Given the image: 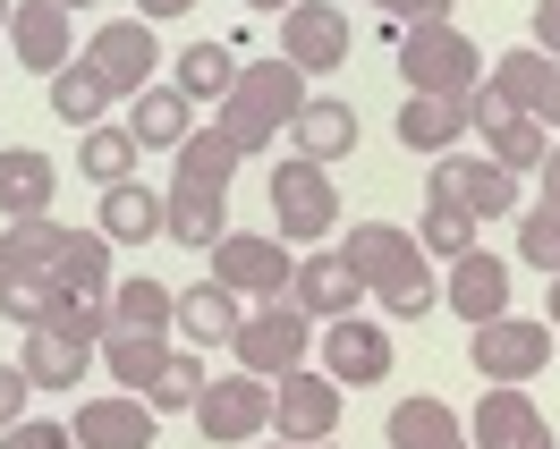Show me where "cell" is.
<instances>
[{"mask_svg":"<svg viewBox=\"0 0 560 449\" xmlns=\"http://www.w3.org/2000/svg\"><path fill=\"white\" fill-rule=\"evenodd\" d=\"M485 144H492V162H501L510 178L544 170V153H552V137H544V119H518V110H510V119H492V128H485Z\"/></svg>","mask_w":560,"mask_h":449,"instance_id":"e575fe53","label":"cell"},{"mask_svg":"<svg viewBox=\"0 0 560 449\" xmlns=\"http://www.w3.org/2000/svg\"><path fill=\"white\" fill-rule=\"evenodd\" d=\"M162 221H171V196H162V187H144V178H128V187H103V238H110V246L162 238Z\"/></svg>","mask_w":560,"mask_h":449,"instance_id":"7402d4cb","label":"cell"},{"mask_svg":"<svg viewBox=\"0 0 560 449\" xmlns=\"http://www.w3.org/2000/svg\"><path fill=\"white\" fill-rule=\"evenodd\" d=\"M289 137H298V162H323V170H331L340 153H357V110L340 103V94H306V110H298Z\"/></svg>","mask_w":560,"mask_h":449,"instance_id":"44dd1931","label":"cell"},{"mask_svg":"<svg viewBox=\"0 0 560 449\" xmlns=\"http://www.w3.org/2000/svg\"><path fill=\"white\" fill-rule=\"evenodd\" d=\"M552 69L560 60H544V51H535V43H526V51H501V60H492V94H501V103L518 110V119H544V94H552Z\"/></svg>","mask_w":560,"mask_h":449,"instance_id":"d4e9b609","label":"cell"},{"mask_svg":"<svg viewBox=\"0 0 560 449\" xmlns=\"http://www.w3.org/2000/svg\"><path fill=\"white\" fill-rule=\"evenodd\" d=\"M518 255H526V263H535V272H544V280L560 272V212H552V204L518 212Z\"/></svg>","mask_w":560,"mask_h":449,"instance_id":"f35d334b","label":"cell"},{"mask_svg":"<svg viewBox=\"0 0 560 449\" xmlns=\"http://www.w3.org/2000/svg\"><path fill=\"white\" fill-rule=\"evenodd\" d=\"M18 365H26V381H35V390H77V381H85V365H94V347L69 340V331H26V356H18Z\"/></svg>","mask_w":560,"mask_h":449,"instance_id":"83f0119b","label":"cell"},{"mask_svg":"<svg viewBox=\"0 0 560 449\" xmlns=\"http://www.w3.org/2000/svg\"><path fill=\"white\" fill-rule=\"evenodd\" d=\"M9 9H18V0H0V26H9Z\"/></svg>","mask_w":560,"mask_h":449,"instance_id":"816d5d0a","label":"cell"},{"mask_svg":"<svg viewBox=\"0 0 560 449\" xmlns=\"http://www.w3.org/2000/svg\"><path fill=\"white\" fill-rule=\"evenodd\" d=\"M535 51L560 60V0H535Z\"/></svg>","mask_w":560,"mask_h":449,"instance_id":"7bdbcfd3","label":"cell"},{"mask_svg":"<svg viewBox=\"0 0 560 449\" xmlns=\"http://www.w3.org/2000/svg\"><path fill=\"white\" fill-rule=\"evenodd\" d=\"M467 441H476V449H552V424L535 415L526 390H485V399H476V424H467Z\"/></svg>","mask_w":560,"mask_h":449,"instance_id":"e0dca14e","label":"cell"},{"mask_svg":"<svg viewBox=\"0 0 560 449\" xmlns=\"http://www.w3.org/2000/svg\"><path fill=\"white\" fill-rule=\"evenodd\" d=\"M390 449H476V441L442 399H399L390 407Z\"/></svg>","mask_w":560,"mask_h":449,"instance_id":"f1b7e54d","label":"cell"},{"mask_svg":"<svg viewBox=\"0 0 560 449\" xmlns=\"http://www.w3.org/2000/svg\"><path fill=\"white\" fill-rule=\"evenodd\" d=\"M196 424H205V441H264V433H272V381H255V374L205 381Z\"/></svg>","mask_w":560,"mask_h":449,"instance_id":"9c48e42d","label":"cell"},{"mask_svg":"<svg viewBox=\"0 0 560 449\" xmlns=\"http://www.w3.org/2000/svg\"><path fill=\"white\" fill-rule=\"evenodd\" d=\"M399 76H408V94L467 103V94L485 85V51L458 35V26H408V35H399Z\"/></svg>","mask_w":560,"mask_h":449,"instance_id":"3957f363","label":"cell"},{"mask_svg":"<svg viewBox=\"0 0 560 449\" xmlns=\"http://www.w3.org/2000/svg\"><path fill=\"white\" fill-rule=\"evenodd\" d=\"M467 356H476L485 390H526V381L552 365V322L544 314H492V322H476Z\"/></svg>","mask_w":560,"mask_h":449,"instance_id":"277c9868","label":"cell"},{"mask_svg":"<svg viewBox=\"0 0 560 449\" xmlns=\"http://www.w3.org/2000/svg\"><path fill=\"white\" fill-rule=\"evenodd\" d=\"M205 381H212V374H205V356H196V347H171V365H162V381L144 390V407H153V415H178V407L196 415Z\"/></svg>","mask_w":560,"mask_h":449,"instance_id":"8d00e7d4","label":"cell"},{"mask_svg":"<svg viewBox=\"0 0 560 449\" xmlns=\"http://www.w3.org/2000/svg\"><path fill=\"white\" fill-rule=\"evenodd\" d=\"M390 17H408V26H451V0H374Z\"/></svg>","mask_w":560,"mask_h":449,"instance_id":"b9f144b4","label":"cell"},{"mask_svg":"<svg viewBox=\"0 0 560 449\" xmlns=\"http://www.w3.org/2000/svg\"><path fill=\"white\" fill-rule=\"evenodd\" d=\"M451 314L458 322H492V314H510V263L501 255H458L451 263Z\"/></svg>","mask_w":560,"mask_h":449,"instance_id":"ffe728a7","label":"cell"},{"mask_svg":"<svg viewBox=\"0 0 560 449\" xmlns=\"http://www.w3.org/2000/svg\"><path fill=\"white\" fill-rule=\"evenodd\" d=\"M9 229V255H18V280H35V288H51V272H60V255H69L77 229H60V221H0Z\"/></svg>","mask_w":560,"mask_h":449,"instance_id":"1f68e13d","label":"cell"},{"mask_svg":"<svg viewBox=\"0 0 560 449\" xmlns=\"http://www.w3.org/2000/svg\"><path fill=\"white\" fill-rule=\"evenodd\" d=\"M18 288V255H9V229H0V297Z\"/></svg>","mask_w":560,"mask_h":449,"instance_id":"bcb514c9","label":"cell"},{"mask_svg":"<svg viewBox=\"0 0 560 449\" xmlns=\"http://www.w3.org/2000/svg\"><path fill=\"white\" fill-rule=\"evenodd\" d=\"M162 238H178V246H196V255H212V246L230 238V196L171 187V221H162Z\"/></svg>","mask_w":560,"mask_h":449,"instance_id":"f546056e","label":"cell"},{"mask_svg":"<svg viewBox=\"0 0 560 449\" xmlns=\"http://www.w3.org/2000/svg\"><path fill=\"white\" fill-rule=\"evenodd\" d=\"M280 60L298 76H331L349 60V17H340L331 0H298V9L280 17Z\"/></svg>","mask_w":560,"mask_h":449,"instance_id":"4fadbf2b","label":"cell"},{"mask_svg":"<svg viewBox=\"0 0 560 449\" xmlns=\"http://www.w3.org/2000/svg\"><path fill=\"white\" fill-rule=\"evenodd\" d=\"M289 272H298V263L280 255V238H255V229H230V238L212 246V280H221L230 297H255V306H264V297H289Z\"/></svg>","mask_w":560,"mask_h":449,"instance_id":"7c38bea8","label":"cell"},{"mask_svg":"<svg viewBox=\"0 0 560 449\" xmlns=\"http://www.w3.org/2000/svg\"><path fill=\"white\" fill-rule=\"evenodd\" d=\"M340 255H349V272L383 297L390 322H424V314H433V297H442V288H433V272H424L417 229H399V221H357Z\"/></svg>","mask_w":560,"mask_h":449,"instance_id":"6da1fadb","label":"cell"},{"mask_svg":"<svg viewBox=\"0 0 560 449\" xmlns=\"http://www.w3.org/2000/svg\"><path fill=\"white\" fill-rule=\"evenodd\" d=\"M103 365H110V381H119V390H153V381H162V365H171V340H128V331H110L103 340Z\"/></svg>","mask_w":560,"mask_h":449,"instance_id":"836d02e7","label":"cell"},{"mask_svg":"<svg viewBox=\"0 0 560 449\" xmlns=\"http://www.w3.org/2000/svg\"><path fill=\"white\" fill-rule=\"evenodd\" d=\"M535 178H544V204L560 212V144H552V153H544V170H535Z\"/></svg>","mask_w":560,"mask_h":449,"instance_id":"f6af8a7d","label":"cell"},{"mask_svg":"<svg viewBox=\"0 0 560 449\" xmlns=\"http://www.w3.org/2000/svg\"><path fill=\"white\" fill-rule=\"evenodd\" d=\"M246 9H280V17H289V9H298V0H246Z\"/></svg>","mask_w":560,"mask_h":449,"instance_id":"f907efd6","label":"cell"},{"mask_svg":"<svg viewBox=\"0 0 560 449\" xmlns=\"http://www.w3.org/2000/svg\"><path fill=\"white\" fill-rule=\"evenodd\" d=\"M246 322V297H230L221 280H196V288H178V331L196 347H230Z\"/></svg>","mask_w":560,"mask_h":449,"instance_id":"cb8c5ba5","label":"cell"},{"mask_svg":"<svg viewBox=\"0 0 560 449\" xmlns=\"http://www.w3.org/2000/svg\"><path fill=\"white\" fill-rule=\"evenodd\" d=\"M544 322H560V272H552V306H544Z\"/></svg>","mask_w":560,"mask_h":449,"instance_id":"c3c4849f","label":"cell"},{"mask_svg":"<svg viewBox=\"0 0 560 449\" xmlns=\"http://www.w3.org/2000/svg\"><path fill=\"white\" fill-rule=\"evenodd\" d=\"M390 365H399V347H390L383 322H357V314L323 322V374L340 390H374V381H390Z\"/></svg>","mask_w":560,"mask_h":449,"instance_id":"30bf717a","label":"cell"},{"mask_svg":"<svg viewBox=\"0 0 560 449\" xmlns=\"http://www.w3.org/2000/svg\"><path fill=\"white\" fill-rule=\"evenodd\" d=\"M417 246L424 255H476V246H485V229H476V221H467V212L458 204H442V196H424V221H417Z\"/></svg>","mask_w":560,"mask_h":449,"instance_id":"74e56055","label":"cell"},{"mask_svg":"<svg viewBox=\"0 0 560 449\" xmlns=\"http://www.w3.org/2000/svg\"><path fill=\"white\" fill-rule=\"evenodd\" d=\"M433 196L458 204L485 229V221H510V212H518V178L501 170L492 153H442V162H433Z\"/></svg>","mask_w":560,"mask_h":449,"instance_id":"52a82bcc","label":"cell"},{"mask_svg":"<svg viewBox=\"0 0 560 449\" xmlns=\"http://www.w3.org/2000/svg\"><path fill=\"white\" fill-rule=\"evenodd\" d=\"M298 110H306V76L272 51V60H246V69H238L230 103L212 110V128H221V137H230V153L246 162V153H272V144L298 128Z\"/></svg>","mask_w":560,"mask_h":449,"instance_id":"7a4b0ae2","label":"cell"},{"mask_svg":"<svg viewBox=\"0 0 560 449\" xmlns=\"http://www.w3.org/2000/svg\"><path fill=\"white\" fill-rule=\"evenodd\" d=\"M128 137H137V153H178V144L196 137V103L178 94V85H144L137 103H128V119H119Z\"/></svg>","mask_w":560,"mask_h":449,"instance_id":"d6986e66","label":"cell"},{"mask_svg":"<svg viewBox=\"0 0 560 449\" xmlns=\"http://www.w3.org/2000/svg\"><path fill=\"white\" fill-rule=\"evenodd\" d=\"M357 297H365V280L349 272V255H306L289 272V306L306 322H340V314H357Z\"/></svg>","mask_w":560,"mask_h":449,"instance_id":"2e32d148","label":"cell"},{"mask_svg":"<svg viewBox=\"0 0 560 449\" xmlns=\"http://www.w3.org/2000/svg\"><path fill=\"white\" fill-rule=\"evenodd\" d=\"M77 449H153V433H162V415L144 407L137 390H110V399H85L77 407Z\"/></svg>","mask_w":560,"mask_h":449,"instance_id":"9a60e30c","label":"cell"},{"mask_svg":"<svg viewBox=\"0 0 560 449\" xmlns=\"http://www.w3.org/2000/svg\"><path fill=\"white\" fill-rule=\"evenodd\" d=\"M544 119H560V69H552V94H544Z\"/></svg>","mask_w":560,"mask_h":449,"instance_id":"7dc6e473","label":"cell"},{"mask_svg":"<svg viewBox=\"0 0 560 449\" xmlns=\"http://www.w3.org/2000/svg\"><path fill=\"white\" fill-rule=\"evenodd\" d=\"M178 322V288H162V280H119L110 288V331H128V340H171Z\"/></svg>","mask_w":560,"mask_h":449,"instance_id":"603a6c76","label":"cell"},{"mask_svg":"<svg viewBox=\"0 0 560 449\" xmlns=\"http://www.w3.org/2000/svg\"><path fill=\"white\" fill-rule=\"evenodd\" d=\"M60 9H94V0H60Z\"/></svg>","mask_w":560,"mask_h":449,"instance_id":"f5cc1de1","label":"cell"},{"mask_svg":"<svg viewBox=\"0 0 560 449\" xmlns=\"http://www.w3.org/2000/svg\"><path fill=\"white\" fill-rule=\"evenodd\" d=\"M230 178H238V153L221 128H196V137L178 144V178L171 187H196V196H230Z\"/></svg>","mask_w":560,"mask_h":449,"instance_id":"4dcf8cb0","label":"cell"},{"mask_svg":"<svg viewBox=\"0 0 560 449\" xmlns=\"http://www.w3.org/2000/svg\"><path fill=\"white\" fill-rule=\"evenodd\" d=\"M458 137H467V110L458 103H433V94H408V103H399V144H408V153H433V162H442V153H458Z\"/></svg>","mask_w":560,"mask_h":449,"instance_id":"4316f807","label":"cell"},{"mask_svg":"<svg viewBox=\"0 0 560 449\" xmlns=\"http://www.w3.org/2000/svg\"><path fill=\"white\" fill-rule=\"evenodd\" d=\"M264 196H272V221H280L289 246H323L340 229V187L323 178V162H298V153L272 162V187H264Z\"/></svg>","mask_w":560,"mask_h":449,"instance_id":"8992f818","label":"cell"},{"mask_svg":"<svg viewBox=\"0 0 560 449\" xmlns=\"http://www.w3.org/2000/svg\"><path fill=\"white\" fill-rule=\"evenodd\" d=\"M0 449H77V433H69V424H35V415H26V424L0 433Z\"/></svg>","mask_w":560,"mask_h":449,"instance_id":"ab89813d","label":"cell"},{"mask_svg":"<svg viewBox=\"0 0 560 449\" xmlns=\"http://www.w3.org/2000/svg\"><path fill=\"white\" fill-rule=\"evenodd\" d=\"M103 110H110V94H103V76L85 69V60L51 76V119H69L77 137H85V128H103Z\"/></svg>","mask_w":560,"mask_h":449,"instance_id":"d590c367","label":"cell"},{"mask_svg":"<svg viewBox=\"0 0 560 449\" xmlns=\"http://www.w3.org/2000/svg\"><path fill=\"white\" fill-rule=\"evenodd\" d=\"M51 187H60L51 153H35V144L0 153V221H51Z\"/></svg>","mask_w":560,"mask_h":449,"instance_id":"ac0fdd59","label":"cell"},{"mask_svg":"<svg viewBox=\"0 0 560 449\" xmlns=\"http://www.w3.org/2000/svg\"><path fill=\"white\" fill-rule=\"evenodd\" d=\"M264 449H298V441H272V433H264ZM315 449H340V441H315Z\"/></svg>","mask_w":560,"mask_h":449,"instance_id":"681fc988","label":"cell"},{"mask_svg":"<svg viewBox=\"0 0 560 449\" xmlns=\"http://www.w3.org/2000/svg\"><path fill=\"white\" fill-rule=\"evenodd\" d=\"M306 347H315V322L289 306V297H264V306H246L230 356H238V374L280 381V374H298V365H306Z\"/></svg>","mask_w":560,"mask_h":449,"instance_id":"5b68a950","label":"cell"},{"mask_svg":"<svg viewBox=\"0 0 560 449\" xmlns=\"http://www.w3.org/2000/svg\"><path fill=\"white\" fill-rule=\"evenodd\" d=\"M153 51H162V43H153V26H144V17H110L103 35L85 43V69L103 76L110 103H137L144 85H153Z\"/></svg>","mask_w":560,"mask_h":449,"instance_id":"ba28073f","label":"cell"},{"mask_svg":"<svg viewBox=\"0 0 560 449\" xmlns=\"http://www.w3.org/2000/svg\"><path fill=\"white\" fill-rule=\"evenodd\" d=\"M187 9H196V0H137L144 26H162V17H187Z\"/></svg>","mask_w":560,"mask_h":449,"instance_id":"ee69618b","label":"cell"},{"mask_svg":"<svg viewBox=\"0 0 560 449\" xmlns=\"http://www.w3.org/2000/svg\"><path fill=\"white\" fill-rule=\"evenodd\" d=\"M137 162H144L137 137H128V128H110V119L77 137V170L94 178V187H128V178H137Z\"/></svg>","mask_w":560,"mask_h":449,"instance_id":"d6a6232c","label":"cell"},{"mask_svg":"<svg viewBox=\"0 0 560 449\" xmlns=\"http://www.w3.org/2000/svg\"><path fill=\"white\" fill-rule=\"evenodd\" d=\"M9 51H18V69L60 76V69H69V51H77L69 9H60V0H18V9H9Z\"/></svg>","mask_w":560,"mask_h":449,"instance_id":"5bb4252c","label":"cell"},{"mask_svg":"<svg viewBox=\"0 0 560 449\" xmlns=\"http://www.w3.org/2000/svg\"><path fill=\"white\" fill-rule=\"evenodd\" d=\"M238 69H246V60L230 51V43H187L171 85L187 94V103H212V110H221V103H230V85H238Z\"/></svg>","mask_w":560,"mask_h":449,"instance_id":"484cf974","label":"cell"},{"mask_svg":"<svg viewBox=\"0 0 560 449\" xmlns=\"http://www.w3.org/2000/svg\"><path fill=\"white\" fill-rule=\"evenodd\" d=\"M26 399H35L26 365H0V433H9V424H26Z\"/></svg>","mask_w":560,"mask_h":449,"instance_id":"60d3db41","label":"cell"},{"mask_svg":"<svg viewBox=\"0 0 560 449\" xmlns=\"http://www.w3.org/2000/svg\"><path fill=\"white\" fill-rule=\"evenodd\" d=\"M331 424H340V381L331 374H280V390H272V441H298V449H315V441H331Z\"/></svg>","mask_w":560,"mask_h":449,"instance_id":"8fae6325","label":"cell"}]
</instances>
